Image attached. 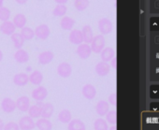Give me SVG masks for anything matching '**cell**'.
Wrapping results in <instances>:
<instances>
[{
    "label": "cell",
    "instance_id": "1",
    "mask_svg": "<svg viewBox=\"0 0 159 130\" xmlns=\"http://www.w3.org/2000/svg\"><path fill=\"white\" fill-rule=\"evenodd\" d=\"M106 39L103 35H97L94 37L92 42L90 43V47L93 52L100 53V52L105 48Z\"/></svg>",
    "mask_w": 159,
    "mask_h": 130
},
{
    "label": "cell",
    "instance_id": "2",
    "mask_svg": "<svg viewBox=\"0 0 159 130\" xmlns=\"http://www.w3.org/2000/svg\"><path fill=\"white\" fill-rule=\"evenodd\" d=\"M92 52H93L91 50L90 44H87V43H84V42H83L82 44L78 45V47L76 49V53L78 54V56L80 58L83 59V60L88 59L91 56Z\"/></svg>",
    "mask_w": 159,
    "mask_h": 130
},
{
    "label": "cell",
    "instance_id": "3",
    "mask_svg": "<svg viewBox=\"0 0 159 130\" xmlns=\"http://www.w3.org/2000/svg\"><path fill=\"white\" fill-rule=\"evenodd\" d=\"M34 32H35V36L38 38L42 39V40H46L51 35V29L45 24H41L39 25H38L34 29Z\"/></svg>",
    "mask_w": 159,
    "mask_h": 130
},
{
    "label": "cell",
    "instance_id": "4",
    "mask_svg": "<svg viewBox=\"0 0 159 130\" xmlns=\"http://www.w3.org/2000/svg\"><path fill=\"white\" fill-rule=\"evenodd\" d=\"M98 29L101 33V35H108L110 33H111L112 29H113V25L111 23V21L108 18H102L98 21Z\"/></svg>",
    "mask_w": 159,
    "mask_h": 130
},
{
    "label": "cell",
    "instance_id": "5",
    "mask_svg": "<svg viewBox=\"0 0 159 130\" xmlns=\"http://www.w3.org/2000/svg\"><path fill=\"white\" fill-rule=\"evenodd\" d=\"M57 74L61 78H68L72 74V67L67 62H62L57 67Z\"/></svg>",
    "mask_w": 159,
    "mask_h": 130
},
{
    "label": "cell",
    "instance_id": "6",
    "mask_svg": "<svg viewBox=\"0 0 159 130\" xmlns=\"http://www.w3.org/2000/svg\"><path fill=\"white\" fill-rule=\"evenodd\" d=\"M1 109L5 113H12L16 110V102L11 97H4L1 101Z\"/></svg>",
    "mask_w": 159,
    "mask_h": 130
},
{
    "label": "cell",
    "instance_id": "7",
    "mask_svg": "<svg viewBox=\"0 0 159 130\" xmlns=\"http://www.w3.org/2000/svg\"><path fill=\"white\" fill-rule=\"evenodd\" d=\"M18 124L21 130H33L36 127V123L34 122L33 118H31L29 115L22 117Z\"/></svg>",
    "mask_w": 159,
    "mask_h": 130
},
{
    "label": "cell",
    "instance_id": "8",
    "mask_svg": "<svg viewBox=\"0 0 159 130\" xmlns=\"http://www.w3.org/2000/svg\"><path fill=\"white\" fill-rule=\"evenodd\" d=\"M96 73L100 76V77H105L107 76L110 71H111V65L108 62L100 61L96 65Z\"/></svg>",
    "mask_w": 159,
    "mask_h": 130
},
{
    "label": "cell",
    "instance_id": "9",
    "mask_svg": "<svg viewBox=\"0 0 159 130\" xmlns=\"http://www.w3.org/2000/svg\"><path fill=\"white\" fill-rule=\"evenodd\" d=\"M47 96H48V90L46 87L41 85H39L32 92V97L36 101H44Z\"/></svg>",
    "mask_w": 159,
    "mask_h": 130
},
{
    "label": "cell",
    "instance_id": "10",
    "mask_svg": "<svg viewBox=\"0 0 159 130\" xmlns=\"http://www.w3.org/2000/svg\"><path fill=\"white\" fill-rule=\"evenodd\" d=\"M68 39H69V42L72 43V44H74V45H80V44H82L84 42L82 30L72 29L70 31V33H69Z\"/></svg>",
    "mask_w": 159,
    "mask_h": 130
},
{
    "label": "cell",
    "instance_id": "11",
    "mask_svg": "<svg viewBox=\"0 0 159 130\" xmlns=\"http://www.w3.org/2000/svg\"><path fill=\"white\" fill-rule=\"evenodd\" d=\"M16 109H18L22 112H27L28 109L30 108V99L26 96H20L16 101Z\"/></svg>",
    "mask_w": 159,
    "mask_h": 130
},
{
    "label": "cell",
    "instance_id": "12",
    "mask_svg": "<svg viewBox=\"0 0 159 130\" xmlns=\"http://www.w3.org/2000/svg\"><path fill=\"white\" fill-rule=\"evenodd\" d=\"M0 32L3 33L6 36H11L12 34L16 32V26L10 20L3 22L1 25H0Z\"/></svg>",
    "mask_w": 159,
    "mask_h": 130
},
{
    "label": "cell",
    "instance_id": "13",
    "mask_svg": "<svg viewBox=\"0 0 159 130\" xmlns=\"http://www.w3.org/2000/svg\"><path fill=\"white\" fill-rule=\"evenodd\" d=\"M82 93H83V96L88 99V100H93L96 96H97V89L96 87L93 85V84H90V83H87L85 84L84 87H83V90H82Z\"/></svg>",
    "mask_w": 159,
    "mask_h": 130
},
{
    "label": "cell",
    "instance_id": "14",
    "mask_svg": "<svg viewBox=\"0 0 159 130\" xmlns=\"http://www.w3.org/2000/svg\"><path fill=\"white\" fill-rule=\"evenodd\" d=\"M43 104H44L43 101H37L36 105L30 106V108L27 110L28 115L33 119L41 117V108H42Z\"/></svg>",
    "mask_w": 159,
    "mask_h": 130
},
{
    "label": "cell",
    "instance_id": "15",
    "mask_svg": "<svg viewBox=\"0 0 159 130\" xmlns=\"http://www.w3.org/2000/svg\"><path fill=\"white\" fill-rule=\"evenodd\" d=\"M54 58V54L51 51H45V52H42L39 54V63L40 65H43V66H45V65H48L50 64Z\"/></svg>",
    "mask_w": 159,
    "mask_h": 130
},
{
    "label": "cell",
    "instance_id": "16",
    "mask_svg": "<svg viewBox=\"0 0 159 130\" xmlns=\"http://www.w3.org/2000/svg\"><path fill=\"white\" fill-rule=\"evenodd\" d=\"M29 53L24 50L23 48L22 49H18L17 52L14 53V59L17 63L19 64H25L29 61Z\"/></svg>",
    "mask_w": 159,
    "mask_h": 130
},
{
    "label": "cell",
    "instance_id": "17",
    "mask_svg": "<svg viewBox=\"0 0 159 130\" xmlns=\"http://www.w3.org/2000/svg\"><path fill=\"white\" fill-rule=\"evenodd\" d=\"M76 24V21L69 17V16H66L65 15L64 17H62L61 19V22H60V26L63 30H66V31H71L74 27Z\"/></svg>",
    "mask_w": 159,
    "mask_h": 130
},
{
    "label": "cell",
    "instance_id": "18",
    "mask_svg": "<svg viewBox=\"0 0 159 130\" xmlns=\"http://www.w3.org/2000/svg\"><path fill=\"white\" fill-rule=\"evenodd\" d=\"M13 83H14L15 85L20 86V87L25 86L29 83V76L26 73H24V72L18 73V74L14 75Z\"/></svg>",
    "mask_w": 159,
    "mask_h": 130
},
{
    "label": "cell",
    "instance_id": "19",
    "mask_svg": "<svg viewBox=\"0 0 159 130\" xmlns=\"http://www.w3.org/2000/svg\"><path fill=\"white\" fill-rule=\"evenodd\" d=\"M109 110H110V103L108 101L100 100L98 102V104L96 106V111L99 116H101V117L105 116L109 112Z\"/></svg>",
    "mask_w": 159,
    "mask_h": 130
},
{
    "label": "cell",
    "instance_id": "20",
    "mask_svg": "<svg viewBox=\"0 0 159 130\" xmlns=\"http://www.w3.org/2000/svg\"><path fill=\"white\" fill-rule=\"evenodd\" d=\"M82 34H83V38H84V43H87V44H90L94 38V32H93V29L90 25H86L83 27L82 29Z\"/></svg>",
    "mask_w": 159,
    "mask_h": 130
},
{
    "label": "cell",
    "instance_id": "21",
    "mask_svg": "<svg viewBox=\"0 0 159 130\" xmlns=\"http://www.w3.org/2000/svg\"><path fill=\"white\" fill-rule=\"evenodd\" d=\"M28 76H29V82H30L32 84L37 85V86L40 85V84L42 83V82H43V79H44L42 72L39 71V70H34V71H33L30 75H28Z\"/></svg>",
    "mask_w": 159,
    "mask_h": 130
},
{
    "label": "cell",
    "instance_id": "22",
    "mask_svg": "<svg viewBox=\"0 0 159 130\" xmlns=\"http://www.w3.org/2000/svg\"><path fill=\"white\" fill-rule=\"evenodd\" d=\"M36 127L39 130H52V123L46 118H39L36 123Z\"/></svg>",
    "mask_w": 159,
    "mask_h": 130
},
{
    "label": "cell",
    "instance_id": "23",
    "mask_svg": "<svg viewBox=\"0 0 159 130\" xmlns=\"http://www.w3.org/2000/svg\"><path fill=\"white\" fill-rule=\"evenodd\" d=\"M12 23L14 24V25L16 26V28L22 29L23 27L26 26L27 19H26V17H25V14H23V13H18V14H16V15L13 17Z\"/></svg>",
    "mask_w": 159,
    "mask_h": 130
},
{
    "label": "cell",
    "instance_id": "24",
    "mask_svg": "<svg viewBox=\"0 0 159 130\" xmlns=\"http://www.w3.org/2000/svg\"><path fill=\"white\" fill-rule=\"evenodd\" d=\"M114 56H115V51L111 47H105L100 52L101 60L104 61V62H110Z\"/></svg>",
    "mask_w": 159,
    "mask_h": 130
},
{
    "label": "cell",
    "instance_id": "25",
    "mask_svg": "<svg viewBox=\"0 0 159 130\" xmlns=\"http://www.w3.org/2000/svg\"><path fill=\"white\" fill-rule=\"evenodd\" d=\"M54 112V107L52 103H44L41 108V117L50 119Z\"/></svg>",
    "mask_w": 159,
    "mask_h": 130
},
{
    "label": "cell",
    "instance_id": "26",
    "mask_svg": "<svg viewBox=\"0 0 159 130\" xmlns=\"http://www.w3.org/2000/svg\"><path fill=\"white\" fill-rule=\"evenodd\" d=\"M67 129L68 130H86V125L82 120L74 119L68 123Z\"/></svg>",
    "mask_w": 159,
    "mask_h": 130
},
{
    "label": "cell",
    "instance_id": "27",
    "mask_svg": "<svg viewBox=\"0 0 159 130\" xmlns=\"http://www.w3.org/2000/svg\"><path fill=\"white\" fill-rule=\"evenodd\" d=\"M11 41L14 45V47L18 50V49H22L23 46H24V43H25V39L24 38L22 37V35L20 33H14L11 36Z\"/></svg>",
    "mask_w": 159,
    "mask_h": 130
},
{
    "label": "cell",
    "instance_id": "28",
    "mask_svg": "<svg viewBox=\"0 0 159 130\" xmlns=\"http://www.w3.org/2000/svg\"><path fill=\"white\" fill-rule=\"evenodd\" d=\"M58 120L63 123H68L72 120V114L68 110H62L58 114Z\"/></svg>",
    "mask_w": 159,
    "mask_h": 130
},
{
    "label": "cell",
    "instance_id": "29",
    "mask_svg": "<svg viewBox=\"0 0 159 130\" xmlns=\"http://www.w3.org/2000/svg\"><path fill=\"white\" fill-rule=\"evenodd\" d=\"M67 12V7L64 4H56L52 11V14L55 17H64Z\"/></svg>",
    "mask_w": 159,
    "mask_h": 130
},
{
    "label": "cell",
    "instance_id": "30",
    "mask_svg": "<svg viewBox=\"0 0 159 130\" xmlns=\"http://www.w3.org/2000/svg\"><path fill=\"white\" fill-rule=\"evenodd\" d=\"M90 5L89 0H74V7L78 11H84Z\"/></svg>",
    "mask_w": 159,
    "mask_h": 130
},
{
    "label": "cell",
    "instance_id": "31",
    "mask_svg": "<svg viewBox=\"0 0 159 130\" xmlns=\"http://www.w3.org/2000/svg\"><path fill=\"white\" fill-rule=\"evenodd\" d=\"M22 37L24 38L25 40H31L34 37H35V32L34 29H32L31 27L28 26H25L21 29V33Z\"/></svg>",
    "mask_w": 159,
    "mask_h": 130
},
{
    "label": "cell",
    "instance_id": "32",
    "mask_svg": "<svg viewBox=\"0 0 159 130\" xmlns=\"http://www.w3.org/2000/svg\"><path fill=\"white\" fill-rule=\"evenodd\" d=\"M94 128L95 130H109V125H108L107 121H105L102 118H99L95 121Z\"/></svg>",
    "mask_w": 159,
    "mask_h": 130
},
{
    "label": "cell",
    "instance_id": "33",
    "mask_svg": "<svg viewBox=\"0 0 159 130\" xmlns=\"http://www.w3.org/2000/svg\"><path fill=\"white\" fill-rule=\"evenodd\" d=\"M11 16V12L8 8L4 6L0 7V21H2V22L9 21Z\"/></svg>",
    "mask_w": 159,
    "mask_h": 130
},
{
    "label": "cell",
    "instance_id": "34",
    "mask_svg": "<svg viewBox=\"0 0 159 130\" xmlns=\"http://www.w3.org/2000/svg\"><path fill=\"white\" fill-rule=\"evenodd\" d=\"M105 116H106L107 123H110L111 124H116V122H117L116 110H109V112Z\"/></svg>",
    "mask_w": 159,
    "mask_h": 130
},
{
    "label": "cell",
    "instance_id": "35",
    "mask_svg": "<svg viewBox=\"0 0 159 130\" xmlns=\"http://www.w3.org/2000/svg\"><path fill=\"white\" fill-rule=\"evenodd\" d=\"M4 130H21L18 123L14 122H9L4 125Z\"/></svg>",
    "mask_w": 159,
    "mask_h": 130
},
{
    "label": "cell",
    "instance_id": "36",
    "mask_svg": "<svg viewBox=\"0 0 159 130\" xmlns=\"http://www.w3.org/2000/svg\"><path fill=\"white\" fill-rule=\"evenodd\" d=\"M109 103L111 104L112 106H116L117 104V95L116 93H112L109 96Z\"/></svg>",
    "mask_w": 159,
    "mask_h": 130
},
{
    "label": "cell",
    "instance_id": "37",
    "mask_svg": "<svg viewBox=\"0 0 159 130\" xmlns=\"http://www.w3.org/2000/svg\"><path fill=\"white\" fill-rule=\"evenodd\" d=\"M110 62H111V66L114 69H116V68H117V58L114 56Z\"/></svg>",
    "mask_w": 159,
    "mask_h": 130
},
{
    "label": "cell",
    "instance_id": "38",
    "mask_svg": "<svg viewBox=\"0 0 159 130\" xmlns=\"http://www.w3.org/2000/svg\"><path fill=\"white\" fill-rule=\"evenodd\" d=\"M54 2L56 4H64V5H66L68 2V0H54Z\"/></svg>",
    "mask_w": 159,
    "mask_h": 130
},
{
    "label": "cell",
    "instance_id": "39",
    "mask_svg": "<svg viewBox=\"0 0 159 130\" xmlns=\"http://www.w3.org/2000/svg\"><path fill=\"white\" fill-rule=\"evenodd\" d=\"M15 1H16V3L19 4V5H25V4L27 3L28 0H15Z\"/></svg>",
    "mask_w": 159,
    "mask_h": 130
},
{
    "label": "cell",
    "instance_id": "40",
    "mask_svg": "<svg viewBox=\"0 0 159 130\" xmlns=\"http://www.w3.org/2000/svg\"><path fill=\"white\" fill-rule=\"evenodd\" d=\"M4 123H3V121L0 119V130H4Z\"/></svg>",
    "mask_w": 159,
    "mask_h": 130
},
{
    "label": "cell",
    "instance_id": "41",
    "mask_svg": "<svg viewBox=\"0 0 159 130\" xmlns=\"http://www.w3.org/2000/svg\"><path fill=\"white\" fill-rule=\"evenodd\" d=\"M3 60V52L0 50V62Z\"/></svg>",
    "mask_w": 159,
    "mask_h": 130
},
{
    "label": "cell",
    "instance_id": "42",
    "mask_svg": "<svg viewBox=\"0 0 159 130\" xmlns=\"http://www.w3.org/2000/svg\"><path fill=\"white\" fill-rule=\"evenodd\" d=\"M109 130H117V126H116L115 124H112V126H111Z\"/></svg>",
    "mask_w": 159,
    "mask_h": 130
},
{
    "label": "cell",
    "instance_id": "43",
    "mask_svg": "<svg viewBox=\"0 0 159 130\" xmlns=\"http://www.w3.org/2000/svg\"><path fill=\"white\" fill-rule=\"evenodd\" d=\"M115 1H116V0H115Z\"/></svg>",
    "mask_w": 159,
    "mask_h": 130
}]
</instances>
